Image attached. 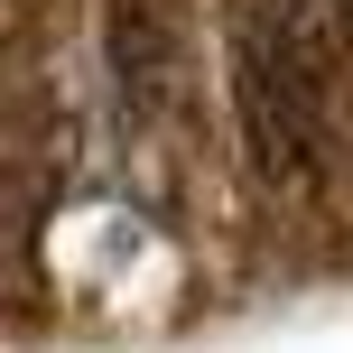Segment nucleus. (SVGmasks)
Masks as SVG:
<instances>
[{"label": "nucleus", "instance_id": "1", "mask_svg": "<svg viewBox=\"0 0 353 353\" xmlns=\"http://www.w3.org/2000/svg\"><path fill=\"white\" fill-rule=\"evenodd\" d=\"M223 74L251 168L316 195L335 168V37L307 19V0H223Z\"/></svg>", "mask_w": 353, "mask_h": 353}, {"label": "nucleus", "instance_id": "2", "mask_svg": "<svg viewBox=\"0 0 353 353\" xmlns=\"http://www.w3.org/2000/svg\"><path fill=\"white\" fill-rule=\"evenodd\" d=\"M103 56L130 121H176L195 93V0H103Z\"/></svg>", "mask_w": 353, "mask_h": 353}]
</instances>
